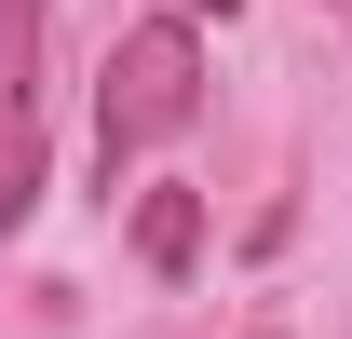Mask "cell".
Returning <instances> with one entry per match:
<instances>
[{"label":"cell","instance_id":"6da1fadb","mask_svg":"<svg viewBox=\"0 0 352 339\" xmlns=\"http://www.w3.org/2000/svg\"><path fill=\"white\" fill-rule=\"evenodd\" d=\"M190 109H204V41L163 14V28H135V41L109 54V82H95V176H122L135 150H163Z\"/></svg>","mask_w":352,"mask_h":339},{"label":"cell","instance_id":"7a4b0ae2","mask_svg":"<svg viewBox=\"0 0 352 339\" xmlns=\"http://www.w3.org/2000/svg\"><path fill=\"white\" fill-rule=\"evenodd\" d=\"M41 54H54V0H0V245L41 204Z\"/></svg>","mask_w":352,"mask_h":339},{"label":"cell","instance_id":"3957f363","mask_svg":"<svg viewBox=\"0 0 352 339\" xmlns=\"http://www.w3.org/2000/svg\"><path fill=\"white\" fill-rule=\"evenodd\" d=\"M190 245H204V204H190V190H149V204H135V258H149V271H190Z\"/></svg>","mask_w":352,"mask_h":339},{"label":"cell","instance_id":"277c9868","mask_svg":"<svg viewBox=\"0 0 352 339\" xmlns=\"http://www.w3.org/2000/svg\"><path fill=\"white\" fill-rule=\"evenodd\" d=\"M217 14H230V0H217Z\"/></svg>","mask_w":352,"mask_h":339}]
</instances>
